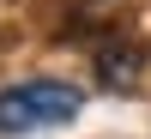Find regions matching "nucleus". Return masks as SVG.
Here are the masks:
<instances>
[{"label": "nucleus", "mask_w": 151, "mask_h": 139, "mask_svg": "<svg viewBox=\"0 0 151 139\" xmlns=\"http://www.w3.org/2000/svg\"><path fill=\"white\" fill-rule=\"evenodd\" d=\"M85 109V97L60 79H24L12 91H0V133H42V127H60Z\"/></svg>", "instance_id": "nucleus-1"}, {"label": "nucleus", "mask_w": 151, "mask_h": 139, "mask_svg": "<svg viewBox=\"0 0 151 139\" xmlns=\"http://www.w3.org/2000/svg\"><path fill=\"white\" fill-rule=\"evenodd\" d=\"M139 67H145L139 36H103V42H97V79H103L109 91H133Z\"/></svg>", "instance_id": "nucleus-2"}]
</instances>
